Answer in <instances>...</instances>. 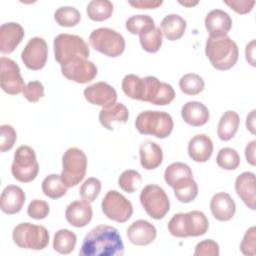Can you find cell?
I'll return each instance as SVG.
<instances>
[{"label": "cell", "instance_id": "obj_27", "mask_svg": "<svg viewBox=\"0 0 256 256\" xmlns=\"http://www.w3.org/2000/svg\"><path fill=\"white\" fill-rule=\"evenodd\" d=\"M140 164L146 170H153L159 167L163 161L161 147L150 140L144 141L139 148Z\"/></svg>", "mask_w": 256, "mask_h": 256}, {"label": "cell", "instance_id": "obj_9", "mask_svg": "<svg viewBox=\"0 0 256 256\" xmlns=\"http://www.w3.org/2000/svg\"><path fill=\"white\" fill-rule=\"evenodd\" d=\"M39 172V164L35 151L27 145L18 147L14 153V160L11 165L13 177L22 183L33 181Z\"/></svg>", "mask_w": 256, "mask_h": 256}, {"label": "cell", "instance_id": "obj_26", "mask_svg": "<svg viewBox=\"0 0 256 256\" xmlns=\"http://www.w3.org/2000/svg\"><path fill=\"white\" fill-rule=\"evenodd\" d=\"M129 118L127 107L122 103H115L109 108H102L99 112V121L107 130H114L115 124H124Z\"/></svg>", "mask_w": 256, "mask_h": 256}, {"label": "cell", "instance_id": "obj_20", "mask_svg": "<svg viewBox=\"0 0 256 256\" xmlns=\"http://www.w3.org/2000/svg\"><path fill=\"white\" fill-rule=\"evenodd\" d=\"M93 211L90 203L84 200H76L70 203L65 211L67 222L77 228L85 227L92 219Z\"/></svg>", "mask_w": 256, "mask_h": 256}, {"label": "cell", "instance_id": "obj_47", "mask_svg": "<svg viewBox=\"0 0 256 256\" xmlns=\"http://www.w3.org/2000/svg\"><path fill=\"white\" fill-rule=\"evenodd\" d=\"M224 3L238 14H247L253 9L255 1H224Z\"/></svg>", "mask_w": 256, "mask_h": 256}, {"label": "cell", "instance_id": "obj_18", "mask_svg": "<svg viewBox=\"0 0 256 256\" xmlns=\"http://www.w3.org/2000/svg\"><path fill=\"white\" fill-rule=\"evenodd\" d=\"M205 27L209 37L226 36L232 28V19L227 12L213 9L205 17Z\"/></svg>", "mask_w": 256, "mask_h": 256}, {"label": "cell", "instance_id": "obj_15", "mask_svg": "<svg viewBox=\"0 0 256 256\" xmlns=\"http://www.w3.org/2000/svg\"><path fill=\"white\" fill-rule=\"evenodd\" d=\"M84 97L91 104L109 108L116 103L117 92L106 82H97L84 89Z\"/></svg>", "mask_w": 256, "mask_h": 256}, {"label": "cell", "instance_id": "obj_37", "mask_svg": "<svg viewBox=\"0 0 256 256\" xmlns=\"http://www.w3.org/2000/svg\"><path fill=\"white\" fill-rule=\"evenodd\" d=\"M216 163L224 170H235L240 165V156L235 149L225 147L218 152Z\"/></svg>", "mask_w": 256, "mask_h": 256}, {"label": "cell", "instance_id": "obj_52", "mask_svg": "<svg viewBox=\"0 0 256 256\" xmlns=\"http://www.w3.org/2000/svg\"><path fill=\"white\" fill-rule=\"evenodd\" d=\"M181 5H184V6H194V5H196V4H198V2L196 1V2H179Z\"/></svg>", "mask_w": 256, "mask_h": 256}, {"label": "cell", "instance_id": "obj_2", "mask_svg": "<svg viewBox=\"0 0 256 256\" xmlns=\"http://www.w3.org/2000/svg\"><path fill=\"white\" fill-rule=\"evenodd\" d=\"M205 54L215 69L225 71L237 63L239 49L237 44L227 35L216 38L208 37Z\"/></svg>", "mask_w": 256, "mask_h": 256}, {"label": "cell", "instance_id": "obj_32", "mask_svg": "<svg viewBox=\"0 0 256 256\" xmlns=\"http://www.w3.org/2000/svg\"><path fill=\"white\" fill-rule=\"evenodd\" d=\"M86 12L91 20L101 22L111 17L113 4L108 0H92L88 3Z\"/></svg>", "mask_w": 256, "mask_h": 256}, {"label": "cell", "instance_id": "obj_10", "mask_svg": "<svg viewBox=\"0 0 256 256\" xmlns=\"http://www.w3.org/2000/svg\"><path fill=\"white\" fill-rule=\"evenodd\" d=\"M140 203L145 212L153 219L160 220L170 209V200L165 190L155 184L145 186L140 193Z\"/></svg>", "mask_w": 256, "mask_h": 256}, {"label": "cell", "instance_id": "obj_48", "mask_svg": "<svg viewBox=\"0 0 256 256\" xmlns=\"http://www.w3.org/2000/svg\"><path fill=\"white\" fill-rule=\"evenodd\" d=\"M129 5L133 6L137 9H155L162 5L163 1H155V0H136L129 1Z\"/></svg>", "mask_w": 256, "mask_h": 256}, {"label": "cell", "instance_id": "obj_28", "mask_svg": "<svg viewBox=\"0 0 256 256\" xmlns=\"http://www.w3.org/2000/svg\"><path fill=\"white\" fill-rule=\"evenodd\" d=\"M161 31L166 39L170 41L179 40L186 30V21L178 14H169L161 21Z\"/></svg>", "mask_w": 256, "mask_h": 256}, {"label": "cell", "instance_id": "obj_46", "mask_svg": "<svg viewBox=\"0 0 256 256\" xmlns=\"http://www.w3.org/2000/svg\"><path fill=\"white\" fill-rule=\"evenodd\" d=\"M195 256H218L219 245L212 239H206L199 242L195 247Z\"/></svg>", "mask_w": 256, "mask_h": 256}, {"label": "cell", "instance_id": "obj_33", "mask_svg": "<svg viewBox=\"0 0 256 256\" xmlns=\"http://www.w3.org/2000/svg\"><path fill=\"white\" fill-rule=\"evenodd\" d=\"M67 189L68 187L62 181L61 176L57 174H50L42 181V191L51 199L61 198L67 193Z\"/></svg>", "mask_w": 256, "mask_h": 256}, {"label": "cell", "instance_id": "obj_4", "mask_svg": "<svg viewBox=\"0 0 256 256\" xmlns=\"http://www.w3.org/2000/svg\"><path fill=\"white\" fill-rule=\"evenodd\" d=\"M135 127L140 134L164 139L171 134L174 122L171 115L167 112L146 110L136 117Z\"/></svg>", "mask_w": 256, "mask_h": 256}, {"label": "cell", "instance_id": "obj_7", "mask_svg": "<svg viewBox=\"0 0 256 256\" xmlns=\"http://www.w3.org/2000/svg\"><path fill=\"white\" fill-rule=\"evenodd\" d=\"M12 238L14 243L20 248L42 250L47 247L50 236L44 226L26 222L14 227Z\"/></svg>", "mask_w": 256, "mask_h": 256}, {"label": "cell", "instance_id": "obj_8", "mask_svg": "<svg viewBox=\"0 0 256 256\" xmlns=\"http://www.w3.org/2000/svg\"><path fill=\"white\" fill-rule=\"evenodd\" d=\"M89 43L96 51L108 57H118L125 50L124 37L107 27L93 30L89 36Z\"/></svg>", "mask_w": 256, "mask_h": 256}, {"label": "cell", "instance_id": "obj_5", "mask_svg": "<svg viewBox=\"0 0 256 256\" xmlns=\"http://www.w3.org/2000/svg\"><path fill=\"white\" fill-rule=\"evenodd\" d=\"M87 170V157L76 147L67 149L62 156L61 179L67 187H74L85 177Z\"/></svg>", "mask_w": 256, "mask_h": 256}, {"label": "cell", "instance_id": "obj_23", "mask_svg": "<svg viewBox=\"0 0 256 256\" xmlns=\"http://www.w3.org/2000/svg\"><path fill=\"white\" fill-rule=\"evenodd\" d=\"M164 179L173 190L179 189L194 180L191 168L182 162L170 164L164 172Z\"/></svg>", "mask_w": 256, "mask_h": 256}, {"label": "cell", "instance_id": "obj_21", "mask_svg": "<svg viewBox=\"0 0 256 256\" xmlns=\"http://www.w3.org/2000/svg\"><path fill=\"white\" fill-rule=\"evenodd\" d=\"M24 203L25 193L19 186L8 185L2 191L0 197V208L4 213L8 215L16 214L20 212Z\"/></svg>", "mask_w": 256, "mask_h": 256}, {"label": "cell", "instance_id": "obj_42", "mask_svg": "<svg viewBox=\"0 0 256 256\" xmlns=\"http://www.w3.org/2000/svg\"><path fill=\"white\" fill-rule=\"evenodd\" d=\"M50 208L49 205L46 201L40 200V199H35L30 202L27 208V214L30 218L36 219V220H41L45 219L48 214H49Z\"/></svg>", "mask_w": 256, "mask_h": 256}, {"label": "cell", "instance_id": "obj_24", "mask_svg": "<svg viewBox=\"0 0 256 256\" xmlns=\"http://www.w3.org/2000/svg\"><path fill=\"white\" fill-rule=\"evenodd\" d=\"M213 153V142L211 138L205 134H197L193 136L188 143L189 157L198 163L208 161Z\"/></svg>", "mask_w": 256, "mask_h": 256}, {"label": "cell", "instance_id": "obj_43", "mask_svg": "<svg viewBox=\"0 0 256 256\" xmlns=\"http://www.w3.org/2000/svg\"><path fill=\"white\" fill-rule=\"evenodd\" d=\"M174 195L177 200L181 203H190L198 195V186L197 183L192 180L189 184L174 190Z\"/></svg>", "mask_w": 256, "mask_h": 256}, {"label": "cell", "instance_id": "obj_25", "mask_svg": "<svg viewBox=\"0 0 256 256\" xmlns=\"http://www.w3.org/2000/svg\"><path fill=\"white\" fill-rule=\"evenodd\" d=\"M181 116L185 123L194 127L205 125L210 117L208 108L201 102L189 101L181 109Z\"/></svg>", "mask_w": 256, "mask_h": 256}, {"label": "cell", "instance_id": "obj_3", "mask_svg": "<svg viewBox=\"0 0 256 256\" xmlns=\"http://www.w3.org/2000/svg\"><path fill=\"white\" fill-rule=\"evenodd\" d=\"M209 228V221L201 211L177 213L168 222V231L174 237L186 238L204 235Z\"/></svg>", "mask_w": 256, "mask_h": 256}, {"label": "cell", "instance_id": "obj_14", "mask_svg": "<svg viewBox=\"0 0 256 256\" xmlns=\"http://www.w3.org/2000/svg\"><path fill=\"white\" fill-rule=\"evenodd\" d=\"M48 46L46 41L41 37L31 38L25 45L21 59L24 65L30 70L42 69L47 61Z\"/></svg>", "mask_w": 256, "mask_h": 256}, {"label": "cell", "instance_id": "obj_44", "mask_svg": "<svg viewBox=\"0 0 256 256\" xmlns=\"http://www.w3.org/2000/svg\"><path fill=\"white\" fill-rule=\"evenodd\" d=\"M240 250L244 255L254 256L256 254V227H250L244 234L240 244Z\"/></svg>", "mask_w": 256, "mask_h": 256}, {"label": "cell", "instance_id": "obj_13", "mask_svg": "<svg viewBox=\"0 0 256 256\" xmlns=\"http://www.w3.org/2000/svg\"><path fill=\"white\" fill-rule=\"evenodd\" d=\"M0 84L2 90L10 95L23 92L25 87L18 64L7 57L0 58Z\"/></svg>", "mask_w": 256, "mask_h": 256}, {"label": "cell", "instance_id": "obj_30", "mask_svg": "<svg viewBox=\"0 0 256 256\" xmlns=\"http://www.w3.org/2000/svg\"><path fill=\"white\" fill-rule=\"evenodd\" d=\"M239 124H240V117L235 111L228 110L224 112L217 126L218 137L222 141L231 140L237 133Z\"/></svg>", "mask_w": 256, "mask_h": 256}, {"label": "cell", "instance_id": "obj_19", "mask_svg": "<svg viewBox=\"0 0 256 256\" xmlns=\"http://www.w3.org/2000/svg\"><path fill=\"white\" fill-rule=\"evenodd\" d=\"M235 190L239 198L251 210L256 209L255 174L253 172H243L235 180Z\"/></svg>", "mask_w": 256, "mask_h": 256}, {"label": "cell", "instance_id": "obj_34", "mask_svg": "<svg viewBox=\"0 0 256 256\" xmlns=\"http://www.w3.org/2000/svg\"><path fill=\"white\" fill-rule=\"evenodd\" d=\"M138 35H139V41L143 50L149 53H155L160 50L162 46V41H163L162 40L163 34L160 28L155 26L151 29L141 32Z\"/></svg>", "mask_w": 256, "mask_h": 256}, {"label": "cell", "instance_id": "obj_1", "mask_svg": "<svg viewBox=\"0 0 256 256\" xmlns=\"http://www.w3.org/2000/svg\"><path fill=\"white\" fill-rule=\"evenodd\" d=\"M124 251V244L118 230L113 226L98 225L84 237L79 255L121 256Z\"/></svg>", "mask_w": 256, "mask_h": 256}, {"label": "cell", "instance_id": "obj_49", "mask_svg": "<svg viewBox=\"0 0 256 256\" xmlns=\"http://www.w3.org/2000/svg\"><path fill=\"white\" fill-rule=\"evenodd\" d=\"M255 150H256V141L253 140L249 142L245 148L246 160L252 166H255Z\"/></svg>", "mask_w": 256, "mask_h": 256}, {"label": "cell", "instance_id": "obj_11", "mask_svg": "<svg viewBox=\"0 0 256 256\" xmlns=\"http://www.w3.org/2000/svg\"><path fill=\"white\" fill-rule=\"evenodd\" d=\"M101 208L107 218L118 223L128 221L133 213L131 202L116 190L107 192L102 199Z\"/></svg>", "mask_w": 256, "mask_h": 256}, {"label": "cell", "instance_id": "obj_36", "mask_svg": "<svg viewBox=\"0 0 256 256\" xmlns=\"http://www.w3.org/2000/svg\"><path fill=\"white\" fill-rule=\"evenodd\" d=\"M54 19L62 27H74L81 20L80 12L71 6H61L54 13Z\"/></svg>", "mask_w": 256, "mask_h": 256}, {"label": "cell", "instance_id": "obj_29", "mask_svg": "<svg viewBox=\"0 0 256 256\" xmlns=\"http://www.w3.org/2000/svg\"><path fill=\"white\" fill-rule=\"evenodd\" d=\"M121 87L125 95L129 98L145 102V94L147 87L146 77L140 78L137 75L128 74L123 78Z\"/></svg>", "mask_w": 256, "mask_h": 256}, {"label": "cell", "instance_id": "obj_6", "mask_svg": "<svg viewBox=\"0 0 256 256\" xmlns=\"http://www.w3.org/2000/svg\"><path fill=\"white\" fill-rule=\"evenodd\" d=\"M55 60L60 64L73 58H88L90 51L84 39L78 35L62 33L55 37L53 42Z\"/></svg>", "mask_w": 256, "mask_h": 256}, {"label": "cell", "instance_id": "obj_22", "mask_svg": "<svg viewBox=\"0 0 256 256\" xmlns=\"http://www.w3.org/2000/svg\"><path fill=\"white\" fill-rule=\"evenodd\" d=\"M210 210L215 219L229 221L235 214L236 204L228 193L219 192L211 198Z\"/></svg>", "mask_w": 256, "mask_h": 256}, {"label": "cell", "instance_id": "obj_17", "mask_svg": "<svg viewBox=\"0 0 256 256\" xmlns=\"http://www.w3.org/2000/svg\"><path fill=\"white\" fill-rule=\"evenodd\" d=\"M128 240L137 246H145L152 243L156 236L157 231L153 224L146 220H136L127 228Z\"/></svg>", "mask_w": 256, "mask_h": 256}, {"label": "cell", "instance_id": "obj_16", "mask_svg": "<svg viewBox=\"0 0 256 256\" xmlns=\"http://www.w3.org/2000/svg\"><path fill=\"white\" fill-rule=\"evenodd\" d=\"M25 35L23 27L16 22L4 23L0 27V51L3 54L12 53L21 43Z\"/></svg>", "mask_w": 256, "mask_h": 256}, {"label": "cell", "instance_id": "obj_41", "mask_svg": "<svg viewBox=\"0 0 256 256\" xmlns=\"http://www.w3.org/2000/svg\"><path fill=\"white\" fill-rule=\"evenodd\" d=\"M17 139L15 129L8 124H3L0 127V151L6 152L13 148Z\"/></svg>", "mask_w": 256, "mask_h": 256}, {"label": "cell", "instance_id": "obj_40", "mask_svg": "<svg viewBox=\"0 0 256 256\" xmlns=\"http://www.w3.org/2000/svg\"><path fill=\"white\" fill-rule=\"evenodd\" d=\"M101 191V181L96 177L86 179L79 189V194L82 200L91 203L99 195Z\"/></svg>", "mask_w": 256, "mask_h": 256}, {"label": "cell", "instance_id": "obj_51", "mask_svg": "<svg viewBox=\"0 0 256 256\" xmlns=\"http://www.w3.org/2000/svg\"><path fill=\"white\" fill-rule=\"evenodd\" d=\"M255 109L252 110L246 118V127L252 134H255Z\"/></svg>", "mask_w": 256, "mask_h": 256}, {"label": "cell", "instance_id": "obj_45", "mask_svg": "<svg viewBox=\"0 0 256 256\" xmlns=\"http://www.w3.org/2000/svg\"><path fill=\"white\" fill-rule=\"evenodd\" d=\"M23 96L31 103L39 101L44 96V86L39 81L28 82L23 89Z\"/></svg>", "mask_w": 256, "mask_h": 256}, {"label": "cell", "instance_id": "obj_38", "mask_svg": "<svg viewBox=\"0 0 256 256\" xmlns=\"http://www.w3.org/2000/svg\"><path fill=\"white\" fill-rule=\"evenodd\" d=\"M125 27L131 34H140L143 31L155 27L153 18L149 15H133L126 20Z\"/></svg>", "mask_w": 256, "mask_h": 256}, {"label": "cell", "instance_id": "obj_31", "mask_svg": "<svg viewBox=\"0 0 256 256\" xmlns=\"http://www.w3.org/2000/svg\"><path fill=\"white\" fill-rule=\"evenodd\" d=\"M77 243V236L74 232L68 229L58 230L53 239V248L60 254L71 253Z\"/></svg>", "mask_w": 256, "mask_h": 256}, {"label": "cell", "instance_id": "obj_50", "mask_svg": "<svg viewBox=\"0 0 256 256\" xmlns=\"http://www.w3.org/2000/svg\"><path fill=\"white\" fill-rule=\"evenodd\" d=\"M246 60L254 67L255 66V40H251L245 48Z\"/></svg>", "mask_w": 256, "mask_h": 256}, {"label": "cell", "instance_id": "obj_35", "mask_svg": "<svg viewBox=\"0 0 256 256\" xmlns=\"http://www.w3.org/2000/svg\"><path fill=\"white\" fill-rule=\"evenodd\" d=\"M205 83L203 78L195 73H187L179 80L180 90L186 95L200 94L204 89Z\"/></svg>", "mask_w": 256, "mask_h": 256}, {"label": "cell", "instance_id": "obj_12", "mask_svg": "<svg viewBox=\"0 0 256 256\" xmlns=\"http://www.w3.org/2000/svg\"><path fill=\"white\" fill-rule=\"evenodd\" d=\"M61 72L68 80L86 84L97 76L96 65L87 58H73L61 65Z\"/></svg>", "mask_w": 256, "mask_h": 256}, {"label": "cell", "instance_id": "obj_39", "mask_svg": "<svg viewBox=\"0 0 256 256\" xmlns=\"http://www.w3.org/2000/svg\"><path fill=\"white\" fill-rule=\"evenodd\" d=\"M142 183V176L141 174L133 169L125 170L121 173V175L118 178V185L119 187L127 192V193H133L135 192Z\"/></svg>", "mask_w": 256, "mask_h": 256}]
</instances>
